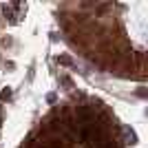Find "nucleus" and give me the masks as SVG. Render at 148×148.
Wrapping results in <instances>:
<instances>
[{
	"label": "nucleus",
	"instance_id": "nucleus-1",
	"mask_svg": "<svg viewBox=\"0 0 148 148\" xmlns=\"http://www.w3.org/2000/svg\"><path fill=\"white\" fill-rule=\"evenodd\" d=\"M9 97H11V88L7 86V88H5V91L0 93V99H2V102H5V99H9Z\"/></svg>",
	"mask_w": 148,
	"mask_h": 148
},
{
	"label": "nucleus",
	"instance_id": "nucleus-2",
	"mask_svg": "<svg viewBox=\"0 0 148 148\" xmlns=\"http://www.w3.org/2000/svg\"><path fill=\"white\" fill-rule=\"evenodd\" d=\"M0 122H2V113H0Z\"/></svg>",
	"mask_w": 148,
	"mask_h": 148
}]
</instances>
